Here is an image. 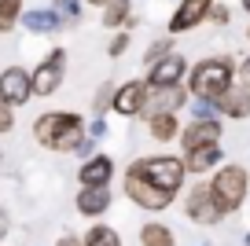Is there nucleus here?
I'll list each match as a JSON object with an SVG mask.
<instances>
[{
    "instance_id": "f257e3e1",
    "label": "nucleus",
    "mask_w": 250,
    "mask_h": 246,
    "mask_svg": "<svg viewBox=\"0 0 250 246\" xmlns=\"http://www.w3.org/2000/svg\"><path fill=\"white\" fill-rule=\"evenodd\" d=\"M235 85V59L232 55H210L199 59L195 66H188V96L191 100L213 103Z\"/></svg>"
},
{
    "instance_id": "f03ea898",
    "label": "nucleus",
    "mask_w": 250,
    "mask_h": 246,
    "mask_svg": "<svg viewBox=\"0 0 250 246\" xmlns=\"http://www.w3.org/2000/svg\"><path fill=\"white\" fill-rule=\"evenodd\" d=\"M33 136H37V144H44L48 151L70 154V151H78L81 140H85V122H81V114H74V110H48V114H41L37 122H33Z\"/></svg>"
},
{
    "instance_id": "7ed1b4c3",
    "label": "nucleus",
    "mask_w": 250,
    "mask_h": 246,
    "mask_svg": "<svg viewBox=\"0 0 250 246\" xmlns=\"http://www.w3.org/2000/svg\"><path fill=\"white\" fill-rule=\"evenodd\" d=\"M210 195H213V202L221 206V213H235V209L247 202V195H250V173L243 169V165H235V162H228V165H217L213 169V177H210Z\"/></svg>"
},
{
    "instance_id": "20e7f679",
    "label": "nucleus",
    "mask_w": 250,
    "mask_h": 246,
    "mask_svg": "<svg viewBox=\"0 0 250 246\" xmlns=\"http://www.w3.org/2000/svg\"><path fill=\"white\" fill-rule=\"evenodd\" d=\"M129 173H136L140 180L162 187V191H173V195L184 187V177H188L184 162L173 158V154H147V158H136L133 165H129Z\"/></svg>"
},
{
    "instance_id": "39448f33",
    "label": "nucleus",
    "mask_w": 250,
    "mask_h": 246,
    "mask_svg": "<svg viewBox=\"0 0 250 246\" xmlns=\"http://www.w3.org/2000/svg\"><path fill=\"white\" fill-rule=\"evenodd\" d=\"M125 195H129V202H136L140 209H151V213H162V209L173 206V199L177 195L173 191H162V187L147 184V180H140L136 173L125 169Z\"/></svg>"
},
{
    "instance_id": "423d86ee",
    "label": "nucleus",
    "mask_w": 250,
    "mask_h": 246,
    "mask_svg": "<svg viewBox=\"0 0 250 246\" xmlns=\"http://www.w3.org/2000/svg\"><path fill=\"white\" fill-rule=\"evenodd\" d=\"M62 74H66V52H62V48H52V52L41 59V66L30 74L33 96H52L55 88L62 85Z\"/></svg>"
},
{
    "instance_id": "0eeeda50",
    "label": "nucleus",
    "mask_w": 250,
    "mask_h": 246,
    "mask_svg": "<svg viewBox=\"0 0 250 246\" xmlns=\"http://www.w3.org/2000/svg\"><path fill=\"white\" fill-rule=\"evenodd\" d=\"M184 209H188V217H191V224H203V228H213V224H221V217H225L206 184H195L184 195Z\"/></svg>"
},
{
    "instance_id": "6e6552de",
    "label": "nucleus",
    "mask_w": 250,
    "mask_h": 246,
    "mask_svg": "<svg viewBox=\"0 0 250 246\" xmlns=\"http://www.w3.org/2000/svg\"><path fill=\"white\" fill-rule=\"evenodd\" d=\"M30 96H33L30 70L8 66L4 74H0V103H8V107L15 110V107H22V103H30Z\"/></svg>"
},
{
    "instance_id": "1a4fd4ad",
    "label": "nucleus",
    "mask_w": 250,
    "mask_h": 246,
    "mask_svg": "<svg viewBox=\"0 0 250 246\" xmlns=\"http://www.w3.org/2000/svg\"><path fill=\"white\" fill-rule=\"evenodd\" d=\"M188 103V88L173 85V88H147V100H144V118H158V114H177Z\"/></svg>"
},
{
    "instance_id": "9d476101",
    "label": "nucleus",
    "mask_w": 250,
    "mask_h": 246,
    "mask_svg": "<svg viewBox=\"0 0 250 246\" xmlns=\"http://www.w3.org/2000/svg\"><path fill=\"white\" fill-rule=\"evenodd\" d=\"M184 77H188V59L173 52V55L158 59L155 66L147 70V81H144V85L147 88H173V85H180Z\"/></svg>"
},
{
    "instance_id": "9b49d317",
    "label": "nucleus",
    "mask_w": 250,
    "mask_h": 246,
    "mask_svg": "<svg viewBox=\"0 0 250 246\" xmlns=\"http://www.w3.org/2000/svg\"><path fill=\"white\" fill-rule=\"evenodd\" d=\"M210 8H213V0H180V8L169 15V37L203 26L206 15H210Z\"/></svg>"
},
{
    "instance_id": "f8f14e48",
    "label": "nucleus",
    "mask_w": 250,
    "mask_h": 246,
    "mask_svg": "<svg viewBox=\"0 0 250 246\" xmlns=\"http://www.w3.org/2000/svg\"><path fill=\"white\" fill-rule=\"evenodd\" d=\"M144 100H147V85H144V81H125L122 88H114L110 110L122 114V118H136L144 110Z\"/></svg>"
},
{
    "instance_id": "ddd939ff",
    "label": "nucleus",
    "mask_w": 250,
    "mask_h": 246,
    "mask_svg": "<svg viewBox=\"0 0 250 246\" xmlns=\"http://www.w3.org/2000/svg\"><path fill=\"white\" fill-rule=\"evenodd\" d=\"M221 122H191L188 129H180V147H184V154L188 151H199V147H213V144H221Z\"/></svg>"
},
{
    "instance_id": "4468645a",
    "label": "nucleus",
    "mask_w": 250,
    "mask_h": 246,
    "mask_svg": "<svg viewBox=\"0 0 250 246\" xmlns=\"http://www.w3.org/2000/svg\"><path fill=\"white\" fill-rule=\"evenodd\" d=\"M110 177H114V158H107V154H92L78 169L81 187H110Z\"/></svg>"
},
{
    "instance_id": "2eb2a0df",
    "label": "nucleus",
    "mask_w": 250,
    "mask_h": 246,
    "mask_svg": "<svg viewBox=\"0 0 250 246\" xmlns=\"http://www.w3.org/2000/svg\"><path fill=\"white\" fill-rule=\"evenodd\" d=\"M213 107H217V118L243 122V118H250V92H247L243 85H232L225 96H217V100H213Z\"/></svg>"
},
{
    "instance_id": "dca6fc26",
    "label": "nucleus",
    "mask_w": 250,
    "mask_h": 246,
    "mask_svg": "<svg viewBox=\"0 0 250 246\" xmlns=\"http://www.w3.org/2000/svg\"><path fill=\"white\" fill-rule=\"evenodd\" d=\"M221 158H225V151H221V144H213V147H199V151H188L180 162H184V173H195V177H203V173L217 169Z\"/></svg>"
},
{
    "instance_id": "f3484780",
    "label": "nucleus",
    "mask_w": 250,
    "mask_h": 246,
    "mask_svg": "<svg viewBox=\"0 0 250 246\" xmlns=\"http://www.w3.org/2000/svg\"><path fill=\"white\" fill-rule=\"evenodd\" d=\"M110 209V187H81L78 191V213L81 217H100Z\"/></svg>"
},
{
    "instance_id": "a211bd4d",
    "label": "nucleus",
    "mask_w": 250,
    "mask_h": 246,
    "mask_svg": "<svg viewBox=\"0 0 250 246\" xmlns=\"http://www.w3.org/2000/svg\"><path fill=\"white\" fill-rule=\"evenodd\" d=\"M19 22H22L30 33H55V30H62V19L55 15L52 8H26Z\"/></svg>"
},
{
    "instance_id": "6ab92c4d",
    "label": "nucleus",
    "mask_w": 250,
    "mask_h": 246,
    "mask_svg": "<svg viewBox=\"0 0 250 246\" xmlns=\"http://www.w3.org/2000/svg\"><path fill=\"white\" fill-rule=\"evenodd\" d=\"M147 132H151V140H158V144H169V140L180 136V122H177V114L147 118Z\"/></svg>"
},
{
    "instance_id": "aec40b11",
    "label": "nucleus",
    "mask_w": 250,
    "mask_h": 246,
    "mask_svg": "<svg viewBox=\"0 0 250 246\" xmlns=\"http://www.w3.org/2000/svg\"><path fill=\"white\" fill-rule=\"evenodd\" d=\"M140 246H177V239H173V231L166 228V224L147 221L140 228Z\"/></svg>"
},
{
    "instance_id": "412c9836",
    "label": "nucleus",
    "mask_w": 250,
    "mask_h": 246,
    "mask_svg": "<svg viewBox=\"0 0 250 246\" xmlns=\"http://www.w3.org/2000/svg\"><path fill=\"white\" fill-rule=\"evenodd\" d=\"M129 19H133V4H129V0H110L107 8H103V26H107V30L129 26Z\"/></svg>"
},
{
    "instance_id": "4be33fe9",
    "label": "nucleus",
    "mask_w": 250,
    "mask_h": 246,
    "mask_svg": "<svg viewBox=\"0 0 250 246\" xmlns=\"http://www.w3.org/2000/svg\"><path fill=\"white\" fill-rule=\"evenodd\" d=\"M81 243L85 246H122V235H118L114 228H107V224H92Z\"/></svg>"
},
{
    "instance_id": "5701e85b",
    "label": "nucleus",
    "mask_w": 250,
    "mask_h": 246,
    "mask_svg": "<svg viewBox=\"0 0 250 246\" xmlns=\"http://www.w3.org/2000/svg\"><path fill=\"white\" fill-rule=\"evenodd\" d=\"M22 0H0V33H11L22 19Z\"/></svg>"
},
{
    "instance_id": "b1692460",
    "label": "nucleus",
    "mask_w": 250,
    "mask_h": 246,
    "mask_svg": "<svg viewBox=\"0 0 250 246\" xmlns=\"http://www.w3.org/2000/svg\"><path fill=\"white\" fill-rule=\"evenodd\" d=\"M166 55H173V37H158L155 44L147 48L144 62H147V66H155V62H158V59H166Z\"/></svg>"
},
{
    "instance_id": "393cba45",
    "label": "nucleus",
    "mask_w": 250,
    "mask_h": 246,
    "mask_svg": "<svg viewBox=\"0 0 250 246\" xmlns=\"http://www.w3.org/2000/svg\"><path fill=\"white\" fill-rule=\"evenodd\" d=\"M52 11L62 19V22H78V19H81V0H55Z\"/></svg>"
},
{
    "instance_id": "a878e982",
    "label": "nucleus",
    "mask_w": 250,
    "mask_h": 246,
    "mask_svg": "<svg viewBox=\"0 0 250 246\" xmlns=\"http://www.w3.org/2000/svg\"><path fill=\"white\" fill-rule=\"evenodd\" d=\"M191 122H221L217 107H213V103H203V100H191Z\"/></svg>"
},
{
    "instance_id": "bb28decb",
    "label": "nucleus",
    "mask_w": 250,
    "mask_h": 246,
    "mask_svg": "<svg viewBox=\"0 0 250 246\" xmlns=\"http://www.w3.org/2000/svg\"><path fill=\"white\" fill-rule=\"evenodd\" d=\"M110 100H114V85H110V81H107V85H100V88H96V100H92V110H96V114H103V110L110 107Z\"/></svg>"
},
{
    "instance_id": "cd10ccee",
    "label": "nucleus",
    "mask_w": 250,
    "mask_h": 246,
    "mask_svg": "<svg viewBox=\"0 0 250 246\" xmlns=\"http://www.w3.org/2000/svg\"><path fill=\"white\" fill-rule=\"evenodd\" d=\"M210 22H217V26H228L232 22V11H228V4H217V0H213V8H210Z\"/></svg>"
},
{
    "instance_id": "c85d7f7f",
    "label": "nucleus",
    "mask_w": 250,
    "mask_h": 246,
    "mask_svg": "<svg viewBox=\"0 0 250 246\" xmlns=\"http://www.w3.org/2000/svg\"><path fill=\"white\" fill-rule=\"evenodd\" d=\"M125 48H129V33H114L107 44V55L110 59H118V55H125Z\"/></svg>"
},
{
    "instance_id": "c756f323",
    "label": "nucleus",
    "mask_w": 250,
    "mask_h": 246,
    "mask_svg": "<svg viewBox=\"0 0 250 246\" xmlns=\"http://www.w3.org/2000/svg\"><path fill=\"white\" fill-rule=\"evenodd\" d=\"M15 129V110L8 103H0V132H11Z\"/></svg>"
},
{
    "instance_id": "7c9ffc66",
    "label": "nucleus",
    "mask_w": 250,
    "mask_h": 246,
    "mask_svg": "<svg viewBox=\"0 0 250 246\" xmlns=\"http://www.w3.org/2000/svg\"><path fill=\"white\" fill-rule=\"evenodd\" d=\"M235 77H239V85H243V88L250 92V55H247V59L239 62V66H235Z\"/></svg>"
},
{
    "instance_id": "2f4dec72",
    "label": "nucleus",
    "mask_w": 250,
    "mask_h": 246,
    "mask_svg": "<svg viewBox=\"0 0 250 246\" xmlns=\"http://www.w3.org/2000/svg\"><path fill=\"white\" fill-rule=\"evenodd\" d=\"M103 132H107V122H103V118H96L92 125H85V136H88V140H100Z\"/></svg>"
},
{
    "instance_id": "473e14b6",
    "label": "nucleus",
    "mask_w": 250,
    "mask_h": 246,
    "mask_svg": "<svg viewBox=\"0 0 250 246\" xmlns=\"http://www.w3.org/2000/svg\"><path fill=\"white\" fill-rule=\"evenodd\" d=\"M55 246H85V243H81V239H74V235H62Z\"/></svg>"
},
{
    "instance_id": "72a5a7b5",
    "label": "nucleus",
    "mask_w": 250,
    "mask_h": 246,
    "mask_svg": "<svg viewBox=\"0 0 250 246\" xmlns=\"http://www.w3.org/2000/svg\"><path fill=\"white\" fill-rule=\"evenodd\" d=\"M8 235V213H4V209H0V239Z\"/></svg>"
},
{
    "instance_id": "f704fd0d",
    "label": "nucleus",
    "mask_w": 250,
    "mask_h": 246,
    "mask_svg": "<svg viewBox=\"0 0 250 246\" xmlns=\"http://www.w3.org/2000/svg\"><path fill=\"white\" fill-rule=\"evenodd\" d=\"M85 4H96V8H107L110 0H85Z\"/></svg>"
},
{
    "instance_id": "c9c22d12",
    "label": "nucleus",
    "mask_w": 250,
    "mask_h": 246,
    "mask_svg": "<svg viewBox=\"0 0 250 246\" xmlns=\"http://www.w3.org/2000/svg\"><path fill=\"white\" fill-rule=\"evenodd\" d=\"M239 4H243V11H247V15H250V0H239Z\"/></svg>"
},
{
    "instance_id": "e433bc0d",
    "label": "nucleus",
    "mask_w": 250,
    "mask_h": 246,
    "mask_svg": "<svg viewBox=\"0 0 250 246\" xmlns=\"http://www.w3.org/2000/svg\"><path fill=\"white\" fill-rule=\"evenodd\" d=\"M247 246H250V231H247Z\"/></svg>"
},
{
    "instance_id": "4c0bfd02",
    "label": "nucleus",
    "mask_w": 250,
    "mask_h": 246,
    "mask_svg": "<svg viewBox=\"0 0 250 246\" xmlns=\"http://www.w3.org/2000/svg\"><path fill=\"white\" fill-rule=\"evenodd\" d=\"M247 41H250V30H247Z\"/></svg>"
}]
</instances>
